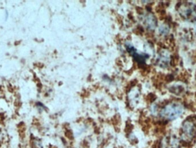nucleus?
Listing matches in <instances>:
<instances>
[{
    "label": "nucleus",
    "instance_id": "nucleus-1",
    "mask_svg": "<svg viewBox=\"0 0 196 148\" xmlns=\"http://www.w3.org/2000/svg\"><path fill=\"white\" fill-rule=\"evenodd\" d=\"M183 106L178 102H172L165 106L160 113L162 118L166 120H174L178 118L183 112Z\"/></svg>",
    "mask_w": 196,
    "mask_h": 148
},
{
    "label": "nucleus",
    "instance_id": "nucleus-2",
    "mask_svg": "<svg viewBox=\"0 0 196 148\" xmlns=\"http://www.w3.org/2000/svg\"><path fill=\"white\" fill-rule=\"evenodd\" d=\"M181 130L182 140L190 143L196 136V122L193 118H187L183 122Z\"/></svg>",
    "mask_w": 196,
    "mask_h": 148
},
{
    "label": "nucleus",
    "instance_id": "nucleus-3",
    "mask_svg": "<svg viewBox=\"0 0 196 148\" xmlns=\"http://www.w3.org/2000/svg\"><path fill=\"white\" fill-rule=\"evenodd\" d=\"M178 12L185 20L193 22L196 21V6L190 3H183L178 6Z\"/></svg>",
    "mask_w": 196,
    "mask_h": 148
},
{
    "label": "nucleus",
    "instance_id": "nucleus-4",
    "mask_svg": "<svg viewBox=\"0 0 196 148\" xmlns=\"http://www.w3.org/2000/svg\"><path fill=\"white\" fill-rule=\"evenodd\" d=\"M179 144V140L176 137L167 136L162 139L160 148H177Z\"/></svg>",
    "mask_w": 196,
    "mask_h": 148
}]
</instances>
